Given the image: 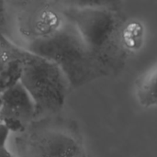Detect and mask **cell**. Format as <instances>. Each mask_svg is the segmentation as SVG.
<instances>
[{
	"label": "cell",
	"mask_w": 157,
	"mask_h": 157,
	"mask_svg": "<svg viewBox=\"0 0 157 157\" xmlns=\"http://www.w3.org/2000/svg\"><path fill=\"white\" fill-rule=\"evenodd\" d=\"M62 3L66 17L107 72L110 74L121 66L124 52L118 13L100 4Z\"/></svg>",
	"instance_id": "1"
},
{
	"label": "cell",
	"mask_w": 157,
	"mask_h": 157,
	"mask_svg": "<svg viewBox=\"0 0 157 157\" xmlns=\"http://www.w3.org/2000/svg\"><path fill=\"white\" fill-rule=\"evenodd\" d=\"M50 60L65 75L71 87L81 86L109 73L92 55L80 34L68 20L55 35L23 47Z\"/></svg>",
	"instance_id": "2"
},
{
	"label": "cell",
	"mask_w": 157,
	"mask_h": 157,
	"mask_svg": "<svg viewBox=\"0 0 157 157\" xmlns=\"http://www.w3.org/2000/svg\"><path fill=\"white\" fill-rule=\"evenodd\" d=\"M19 83L34 103L36 120L58 113L71 87L58 65L28 51L25 52Z\"/></svg>",
	"instance_id": "3"
},
{
	"label": "cell",
	"mask_w": 157,
	"mask_h": 157,
	"mask_svg": "<svg viewBox=\"0 0 157 157\" xmlns=\"http://www.w3.org/2000/svg\"><path fill=\"white\" fill-rule=\"evenodd\" d=\"M13 4L17 6L15 29L24 42L21 48L51 38L67 22L62 2L20 1Z\"/></svg>",
	"instance_id": "4"
},
{
	"label": "cell",
	"mask_w": 157,
	"mask_h": 157,
	"mask_svg": "<svg viewBox=\"0 0 157 157\" xmlns=\"http://www.w3.org/2000/svg\"><path fill=\"white\" fill-rule=\"evenodd\" d=\"M26 132L18 146L20 157H84L80 144L68 132L55 129Z\"/></svg>",
	"instance_id": "5"
},
{
	"label": "cell",
	"mask_w": 157,
	"mask_h": 157,
	"mask_svg": "<svg viewBox=\"0 0 157 157\" xmlns=\"http://www.w3.org/2000/svg\"><path fill=\"white\" fill-rule=\"evenodd\" d=\"M35 120L34 103L20 83L0 96V122L11 133H25Z\"/></svg>",
	"instance_id": "6"
},
{
	"label": "cell",
	"mask_w": 157,
	"mask_h": 157,
	"mask_svg": "<svg viewBox=\"0 0 157 157\" xmlns=\"http://www.w3.org/2000/svg\"><path fill=\"white\" fill-rule=\"evenodd\" d=\"M25 50L0 33V96L19 83Z\"/></svg>",
	"instance_id": "7"
},
{
	"label": "cell",
	"mask_w": 157,
	"mask_h": 157,
	"mask_svg": "<svg viewBox=\"0 0 157 157\" xmlns=\"http://www.w3.org/2000/svg\"><path fill=\"white\" fill-rule=\"evenodd\" d=\"M135 94L143 108L157 106V62L148 68L136 81Z\"/></svg>",
	"instance_id": "8"
},
{
	"label": "cell",
	"mask_w": 157,
	"mask_h": 157,
	"mask_svg": "<svg viewBox=\"0 0 157 157\" xmlns=\"http://www.w3.org/2000/svg\"><path fill=\"white\" fill-rule=\"evenodd\" d=\"M10 134L11 132H9V130L3 123L0 122V150L6 148V143Z\"/></svg>",
	"instance_id": "9"
},
{
	"label": "cell",
	"mask_w": 157,
	"mask_h": 157,
	"mask_svg": "<svg viewBox=\"0 0 157 157\" xmlns=\"http://www.w3.org/2000/svg\"><path fill=\"white\" fill-rule=\"evenodd\" d=\"M6 3L0 1V33H3L2 29L6 24Z\"/></svg>",
	"instance_id": "10"
},
{
	"label": "cell",
	"mask_w": 157,
	"mask_h": 157,
	"mask_svg": "<svg viewBox=\"0 0 157 157\" xmlns=\"http://www.w3.org/2000/svg\"><path fill=\"white\" fill-rule=\"evenodd\" d=\"M0 157H14V155L10 153V151L6 147L0 150Z\"/></svg>",
	"instance_id": "11"
}]
</instances>
